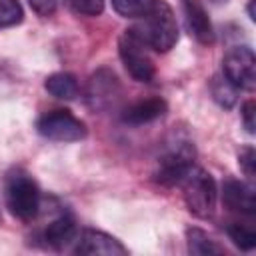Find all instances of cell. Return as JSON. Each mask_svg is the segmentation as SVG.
I'll return each instance as SVG.
<instances>
[{
	"mask_svg": "<svg viewBox=\"0 0 256 256\" xmlns=\"http://www.w3.org/2000/svg\"><path fill=\"white\" fill-rule=\"evenodd\" d=\"M4 200L8 212L20 222L36 220L42 208L40 186L24 168H12L6 172Z\"/></svg>",
	"mask_w": 256,
	"mask_h": 256,
	"instance_id": "cell-1",
	"label": "cell"
},
{
	"mask_svg": "<svg viewBox=\"0 0 256 256\" xmlns=\"http://www.w3.org/2000/svg\"><path fill=\"white\" fill-rule=\"evenodd\" d=\"M196 146L184 132H172L156 160L154 180L162 186H174L194 166Z\"/></svg>",
	"mask_w": 256,
	"mask_h": 256,
	"instance_id": "cell-2",
	"label": "cell"
},
{
	"mask_svg": "<svg viewBox=\"0 0 256 256\" xmlns=\"http://www.w3.org/2000/svg\"><path fill=\"white\" fill-rule=\"evenodd\" d=\"M138 20L140 22L132 30L144 40V44L150 50L168 52L176 46L178 36H180L178 22H176V16L166 0H156L152 10Z\"/></svg>",
	"mask_w": 256,
	"mask_h": 256,
	"instance_id": "cell-3",
	"label": "cell"
},
{
	"mask_svg": "<svg viewBox=\"0 0 256 256\" xmlns=\"http://www.w3.org/2000/svg\"><path fill=\"white\" fill-rule=\"evenodd\" d=\"M178 186L182 188V198L186 202V208L196 218L206 220L214 214L216 200H218V188H216V180L212 178L208 170L194 164L182 176Z\"/></svg>",
	"mask_w": 256,
	"mask_h": 256,
	"instance_id": "cell-4",
	"label": "cell"
},
{
	"mask_svg": "<svg viewBox=\"0 0 256 256\" xmlns=\"http://www.w3.org/2000/svg\"><path fill=\"white\" fill-rule=\"evenodd\" d=\"M118 56L126 68V72L136 80L150 84L156 78V66L150 56V48L144 44V40L132 30H124L118 38Z\"/></svg>",
	"mask_w": 256,
	"mask_h": 256,
	"instance_id": "cell-5",
	"label": "cell"
},
{
	"mask_svg": "<svg viewBox=\"0 0 256 256\" xmlns=\"http://www.w3.org/2000/svg\"><path fill=\"white\" fill-rule=\"evenodd\" d=\"M36 132L52 142H80L88 136V128L84 120L74 116L70 110L56 108L44 112L36 120Z\"/></svg>",
	"mask_w": 256,
	"mask_h": 256,
	"instance_id": "cell-6",
	"label": "cell"
},
{
	"mask_svg": "<svg viewBox=\"0 0 256 256\" xmlns=\"http://www.w3.org/2000/svg\"><path fill=\"white\" fill-rule=\"evenodd\" d=\"M222 76L238 90L252 92L256 86V56L250 46H232L222 58Z\"/></svg>",
	"mask_w": 256,
	"mask_h": 256,
	"instance_id": "cell-7",
	"label": "cell"
},
{
	"mask_svg": "<svg viewBox=\"0 0 256 256\" xmlns=\"http://www.w3.org/2000/svg\"><path fill=\"white\" fill-rule=\"evenodd\" d=\"M120 92H122V88H120V82H118L116 74L110 68H100L88 80L86 102L92 110L102 112V110L112 108L118 102Z\"/></svg>",
	"mask_w": 256,
	"mask_h": 256,
	"instance_id": "cell-8",
	"label": "cell"
},
{
	"mask_svg": "<svg viewBox=\"0 0 256 256\" xmlns=\"http://www.w3.org/2000/svg\"><path fill=\"white\" fill-rule=\"evenodd\" d=\"M78 236V224L72 212L68 210H60L44 228H40L38 232V240L44 248L50 250H62L68 244H72Z\"/></svg>",
	"mask_w": 256,
	"mask_h": 256,
	"instance_id": "cell-9",
	"label": "cell"
},
{
	"mask_svg": "<svg viewBox=\"0 0 256 256\" xmlns=\"http://www.w3.org/2000/svg\"><path fill=\"white\" fill-rule=\"evenodd\" d=\"M74 254H104V256H124L128 254V248L114 236L94 230V228H84L78 232L74 240Z\"/></svg>",
	"mask_w": 256,
	"mask_h": 256,
	"instance_id": "cell-10",
	"label": "cell"
},
{
	"mask_svg": "<svg viewBox=\"0 0 256 256\" xmlns=\"http://www.w3.org/2000/svg\"><path fill=\"white\" fill-rule=\"evenodd\" d=\"M180 8L190 36H194V40L200 44H212L216 38L214 26L202 0H180Z\"/></svg>",
	"mask_w": 256,
	"mask_h": 256,
	"instance_id": "cell-11",
	"label": "cell"
},
{
	"mask_svg": "<svg viewBox=\"0 0 256 256\" xmlns=\"http://www.w3.org/2000/svg\"><path fill=\"white\" fill-rule=\"evenodd\" d=\"M222 204L238 214L254 216L256 214V192L254 186L236 178H226L222 184Z\"/></svg>",
	"mask_w": 256,
	"mask_h": 256,
	"instance_id": "cell-12",
	"label": "cell"
},
{
	"mask_svg": "<svg viewBox=\"0 0 256 256\" xmlns=\"http://www.w3.org/2000/svg\"><path fill=\"white\" fill-rule=\"evenodd\" d=\"M166 112H168L166 100L160 96H152V98H144V100H138L126 106L120 114V120L128 126H144V124H150L162 118Z\"/></svg>",
	"mask_w": 256,
	"mask_h": 256,
	"instance_id": "cell-13",
	"label": "cell"
},
{
	"mask_svg": "<svg viewBox=\"0 0 256 256\" xmlns=\"http://www.w3.org/2000/svg\"><path fill=\"white\" fill-rule=\"evenodd\" d=\"M44 90L58 100H74L80 92L78 78L70 72H54L44 80Z\"/></svg>",
	"mask_w": 256,
	"mask_h": 256,
	"instance_id": "cell-14",
	"label": "cell"
},
{
	"mask_svg": "<svg viewBox=\"0 0 256 256\" xmlns=\"http://www.w3.org/2000/svg\"><path fill=\"white\" fill-rule=\"evenodd\" d=\"M186 246L190 254L196 256H210V254H222L224 248L202 228L190 226L186 228Z\"/></svg>",
	"mask_w": 256,
	"mask_h": 256,
	"instance_id": "cell-15",
	"label": "cell"
},
{
	"mask_svg": "<svg viewBox=\"0 0 256 256\" xmlns=\"http://www.w3.org/2000/svg\"><path fill=\"white\" fill-rule=\"evenodd\" d=\"M210 92H212V98L222 108H232L236 104V100H238V88L232 86L222 74H216L210 80Z\"/></svg>",
	"mask_w": 256,
	"mask_h": 256,
	"instance_id": "cell-16",
	"label": "cell"
},
{
	"mask_svg": "<svg viewBox=\"0 0 256 256\" xmlns=\"http://www.w3.org/2000/svg\"><path fill=\"white\" fill-rule=\"evenodd\" d=\"M226 234L232 240L234 246H238L244 252H250L256 248V232L250 224H242V222H230L226 226Z\"/></svg>",
	"mask_w": 256,
	"mask_h": 256,
	"instance_id": "cell-17",
	"label": "cell"
},
{
	"mask_svg": "<svg viewBox=\"0 0 256 256\" xmlns=\"http://www.w3.org/2000/svg\"><path fill=\"white\" fill-rule=\"evenodd\" d=\"M110 2H112L114 12L120 14L122 18L138 20L152 10L156 0H110Z\"/></svg>",
	"mask_w": 256,
	"mask_h": 256,
	"instance_id": "cell-18",
	"label": "cell"
},
{
	"mask_svg": "<svg viewBox=\"0 0 256 256\" xmlns=\"http://www.w3.org/2000/svg\"><path fill=\"white\" fill-rule=\"evenodd\" d=\"M24 20V10L18 0H0V28L16 26Z\"/></svg>",
	"mask_w": 256,
	"mask_h": 256,
	"instance_id": "cell-19",
	"label": "cell"
},
{
	"mask_svg": "<svg viewBox=\"0 0 256 256\" xmlns=\"http://www.w3.org/2000/svg\"><path fill=\"white\" fill-rule=\"evenodd\" d=\"M64 2L78 16H100L104 12V0H64Z\"/></svg>",
	"mask_w": 256,
	"mask_h": 256,
	"instance_id": "cell-20",
	"label": "cell"
},
{
	"mask_svg": "<svg viewBox=\"0 0 256 256\" xmlns=\"http://www.w3.org/2000/svg\"><path fill=\"white\" fill-rule=\"evenodd\" d=\"M238 164H240V170L244 172V176H248L250 180H254V174H256V152L252 146H244L238 154Z\"/></svg>",
	"mask_w": 256,
	"mask_h": 256,
	"instance_id": "cell-21",
	"label": "cell"
},
{
	"mask_svg": "<svg viewBox=\"0 0 256 256\" xmlns=\"http://www.w3.org/2000/svg\"><path fill=\"white\" fill-rule=\"evenodd\" d=\"M254 114H256V104L254 100H246L242 106H240V116H242V124L246 128L248 134H254Z\"/></svg>",
	"mask_w": 256,
	"mask_h": 256,
	"instance_id": "cell-22",
	"label": "cell"
},
{
	"mask_svg": "<svg viewBox=\"0 0 256 256\" xmlns=\"http://www.w3.org/2000/svg\"><path fill=\"white\" fill-rule=\"evenodd\" d=\"M28 4H30V8H32L38 16H42V18L52 16V14L56 12V8H58V0H28Z\"/></svg>",
	"mask_w": 256,
	"mask_h": 256,
	"instance_id": "cell-23",
	"label": "cell"
},
{
	"mask_svg": "<svg viewBox=\"0 0 256 256\" xmlns=\"http://www.w3.org/2000/svg\"><path fill=\"white\" fill-rule=\"evenodd\" d=\"M248 16H250V20H254L256 16H254V0H248Z\"/></svg>",
	"mask_w": 256,
	"mask_h": 256,
	"instance_id": "cell-24",
	"label": "cell"
}]
</instances>
